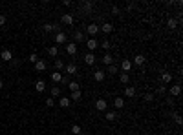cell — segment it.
<instances>
[{
    "label": "cell",
    "instance_id": "1",
    "mask_svg": "<svg viewBox=\"0 0 183 135\" xmlns=\"http://www.w3.org/2000/svg\"><path fill=\"white\" fill-rule=\"evenodd\" d=\"M13 60V55L9 49H2V53H0V62H11Z\"/></svg>",
    "mask_w": 183,
    "mask_h": 135
},
{
    "label": "cell",
    "instance_id": "2",
    "mask_svg": "<svg viewBox=\"0 0 183 135\" xmlns=\"http://www.w3.org/2000/svg\"><path fill=\"white\" fill-rule=\"evenodd\" d=\"M86 33H88V35H90V37L93 38V37H95V35L99 33V26H97V24H88Z\"/></svg>",
    "mask_w": 183,
    "mask_h": 135
},
{
    "label": "cell",
    "instance_id": "3",
    "mask_svg": "<svg viewBox=\"0 0 183 135\" xmlns=\"http://www.w3.org/2000/svg\"><path fill=\"white\" fill-rule=\"evenodd\" d=\"M66 40H68V37H66L64 31H59L55 35V46H57V44H66Z\"/></svg>",
    "mask_w": 183,
    "mask_h": 135
},
{
    "label": "cell",
    "instance_id": "4",
    "mask_svg": "<svg viewBox=\"0 0 183 135\" xmlns=\"http://www.w3.org/2000/svg\"><path fill=\"white\" fill-rule=\"evenodd\" d=\"M42 31L44 33H51V31L59 33V26H57V24H42Z\"/></svg>",
    "mask_w": 183,
    "mask_h": 135
},
{
    "label": "cell",
    "instance_id": "5",
    "mask_svg": "<svg viewBox=\"0 0 183 135\" xmlns=\"http://www.w3.org/2000/svg\"><path fill=\"white\" fill-rule=\"evenodd\" d=\"M81 9H82V13H84V17H86V15L92 13L93 4H92V2H82V4H81Z\"/></svg>",
    "mask_w": 183,
    "mask_h": 135
},
{
    "label": "cell",
    "instance_id": "6",
    "mask_svg": "<svg viewBox=\"0 0 183 135\" xmlns=\"http://www.w3.org/2000/svg\"><path fill=\"white\" fill-rule=\"evenodd\" d=\"M99 31H103L105 35H110V33L113 31V26H112L110 22H105V24H103L101 28H99Z\"/></svg>",
    "mask_w": 183,
    "mask_h": 135
},
{
    "label": "cell",
    "instance_id": "7",
    "mask_svg": "<svg viewBox=\"0 0 183 135\" xmlns=\"http://www.w3.org/2000/svg\"><path fill=\"white\" fill-rule=\"evenodd\" d=\"M106 108H108V102L103 101V99H99V101L95 102V109H97V111H106Z\"/></svg>",
    "mask_w": 183,
    "mask_h": 135
},
{
    "label": "cell",
    "instance_id": "8",
    "mask_svg": "<svg viewBox=\"0 0 183 135\" xmlns=\"http://www.w3.org/2000/svg\"><path fill=\"white\" fill-rule=\"evenodd\" d=\"M66 53L70 55V57H73V55H77V44H73V42L66 44Z\"/></svg>",
    "mask_w": 183,
    "mask_h": 135
},
{
    "label": "cell",
    "instance_id": "9",
    "mask_svg": "<svg viewBox=\"0 0 183 135\" xmlns=\"http://www.w3.org/2000/svg\"><path fill=\"white\" fill-rule=\"evenodd\" d=\"M132 60H123L121 62V69H123V73H130V69H132Z\"/></svg>",
    "mask_w": 183,
    "mask_h": 135
},
{
    "label": "cell",
    "instance_id": "10",
    "mask_svg": "<svg viewBox=\"0 0 183 135\" xmlns=\"http://www.w3.org/2000/svg\"><path fill=\"white\" fill-rule=\"evenodd\" d=\"M49 79L53 81V84H55V82H61V81H62V73L53 69V73H49Z\"/></svg>",
    "mask_w": 183,
    "mask_h": 135
},
{
    "label": "cell",
    "instance_id": "11",
    "mask_svg": "<svg viewBox=\"0 0 183 135\" xmlns=\"http://www.w3.org/2000/svg\"><path fill=\"white\" fill-rule=\"evenodd\" d=\"M86 46H88V49H90V53H92L93 49L99 48V42L95 40V38H88V40H86Z\"/></svg>",
    "mask_w": 183,
    "mask_h": 135
},
{
    "label": "cell",
    "instance_id": "12",
    "mask_svg": "<svg viewBox=\"0 0 183 135\" xmlns=\"http://www.w3.org/2000/svg\"><path fill=\"white\" fill-rule=\"evenodd\" d=\"M169 93H170V97H180V93H181V86H180V84L172 86V88L169 89Z\"/></svg>",
    "mask_w": 183,
    "mask_h": 135
},
{
    "label": "cell",
    "instance_id": "13",
    "mask_svg": "<svg viewBox=\"0 0 183 135\" xmlns=\"http://www.w3.org/2000/svg\"><path fill=\"white\" fill-rule=\"evenodd\" d=\"M105 77H106V73L103 71V69H97V71L93 73V79H95L97 82H103V81H105Z\"/></svg>",
    "mask_w": 183,
    "mask_h": 135
},
{
    "label": "cell",
    "instance_id": "14",
    "mask_svg": "<svg viewBox=\"0 0 183 135\" xmlns=\"http://www.w3.org/2000/svg\"><path fill=\"white\" fill-rule=\"evenodd\" d=\"M59 106H61V108H70V106H72L70 97H61V101H59Z\"/></svg>",
    "mask_w": 183,
    "mask_h": 135
},
{
    "label": "cell",
    "instance_id": "15",
    "mask_svg": "<svg viewBox=\"0 0 183 135\" xmlns=\"http://www.w3.org/2000/svg\"><path fill=\"white\" fill-rule=\"evenodd\" d=\"M103 64H106V66H112L113 64V57H112V53H105V57L101 58Z\"/></svg>",
    "mask_w": 183,
    "mask_h": 135
},
{
    "label": "cell",
    "instance_id": "16",
    "mask_svg": "<svg viewBox=\"0 0 183 135\" xmlns=\"http://www.w3.org/2000/svg\"><path fill=\"white\" fill-rule=\"evenodd\" d=\"M84 62L88 64V66L95 64V55H93V53H86V55H84Z\"/></svg>",
    "mask_w": 183,
    "mask_h": 135
},
{
    "label": "cell",
    "instance_id": "17",
    "mask_svg": "<svg viewBox=\"0 0 183 135\" xmlns=\"http://www.w3.org/2000/svg\"><path fill=\"white\" fill-rule=\"evenodd\" d=\"M125 97H128V99L136 97V88H132V86H126V88H125Z\"/></svg>",
    "mask_w": 183,
    "mask_h": 135
},
{
    "label": "cell",
    "instance_id": "18",
    "mask_svg": "<svg viewBox=\"0 0 183 135\" xmlns=\"http://www.w3.org/2000/svg\"><path fill=\"white\" fill-rule=\"evenodd\" d=\"M73 40H75V42H82V40H84V33H82L81 29H77V31L73 33Z\"/></svg>",
    "mask_w": 183,
    "mask_h": 135
},
{
    "label": "cell",
    "instance_id": "19",
    "mask_svg": "<svg viewBox=\"0 0 183 135\" xmlns=\"http://www.w3.org/2000/svg\"><path fill=\"white\" fill-rule=\"evenodd\" d=\"M113 106H115L117 109H121L123 106H125V99H123V97H115V99H113Z\"/></svg>",
    "mask_w": 183,
    "mask_h": 135
},
{
    "label": "cell",
    "instance_id": "20",
    "mask_svg": "<svg viewBox=\"0 0 183 135\" xmlns=\"http://www.w3.org/2000/svg\"><path fill=\"white\" fill-rule=\"evenodd\" d=\"M70 133L72 135H82V128L79 126V124H73V126L70 128Z\"/></svg>",
    "mask_w": 183,
    "mask_h": 135
},
{
    "label": "cell",
    "instance_id": "21",
    "mask_svg": "<svg viewBox=\"0 0 183 135\" xmlns=\"http://www.w3.org/2000/svg\"><path fill=\"white\" fill-rule=\"evenodd\" d=\"M61 22H62V24H68V26H72V24H73V17H72V15H62V17H61Z\"/></svg>",
    "mask_w": 183,
    "mask_h": 135
},
{
    "label": "cell",
    "instance_id": "22",
    "mask_svg": "<svg viewBox=\"0 0 183 135\" xmlns=\"http://www.w3.org/2000/svg\"><path fill=\"white\" fill-rule=\"evenodd\" d=\"M64 71L70 73V75H75L77 73V66L75 64H68V66H64Z\"/></svg>",
    "mask_w": 183,
    "mask_h": 135
},
{
    "label": "cell",
    "instance_id": "23",
    "mask_svg": "<svg viewBox=\"0 0 183 135\" xmlns=\"http://www.w3.org/2000/svg\"><path fill=\"white\" fill-rule=\"evenodd\" d=\"M117 117H119L117 111H106V115H105V119H106V121H110V122H113Z\"/></svg>",
    "mask_w": 183,
    "mask_h": 135
},
{
    "label": "cell",
    "instance_id": "24",
    "mask_svg": "<svg viewBox=\"0 0 183 135\" xmlns=\"http://www.w3.org/2000/svg\"><path fill=\"white\" fill-rule=\"evenodd\" d=\"M35 89H37L38 93H42L44 89H46V82H44V81H37L35 82Z\"/></svg>",
    "mask_w": 183,
    "mask_h": 135
},
{
    "label": "cell",
    "instance_id": "25",
    "mask_svg": "<svg viewBox=\"0 0 183 135\" xmlns=\"http://www.w3.org/2000/svg\"><path fill=\"white\" fill-rule=\"evenodd\" d=\"M132 64H136V66H143V64H145V57H143V55H136Z\"/></svg>",
    "mask_w": 183,
    "mask_h": 135
},
{
    "label": "cell",
    "instance_id": "26",
    "mask_svg": "<svg viewBox=\"0 0 183 135\" xmlns=\"http://www.w3.org/2000/svg\"><path fill=\"white\" fill-rule=\"evenodd\" d=\"M81 97H82L81 89H75V91H72V97H70V101H79Z\"/></svg>",
    "mask_w": 183,
    "mask_h": 135
},
{
    "label": "cell",
    "instance_id": "27",
    "mask_svg": "<svg viewBox=\"0 0 183 135\" xmlns=\"http://www.w3.org/2000/svg\"><path fill=\"white\" fill-rule=\"evenodd\" d=\"M101 48H103V49H106V53H110V49H112V42H110V40H103V42H101Z\"/></svg>",
    "mask_w": 183,
    "mask_h": 135
},
{
    "label": "cell",
    "instance_id": "28",
    "mask_svg": "<svg viewBox=\"0 0 183 135\" xmlns=\"http://www.w3.org/2000/svg\"><path fill=\"white\" fill-rule=\"evenodd\" d=\"M64 69V62L61 58H55V71H62Z\"/></svg>",
    "mask_w": 183,
    "mask_h": 135
},
{
    "label": "cell",
    "instance_id": "29",
    "mask_svg": "<svg viewBox=\"0 0 183 135\" xmlns=\"http://www.w3.org/2000/svg\"><path fill=\"white\" fill-rule=\"evenodd\" d=\"M49 93H51V99H55V97H59V95H61V88L53 86L51 89H49Z\"/></svg>",
    "mask_w": 183,
    "mask_h": 135
},
{
    "label": "cell",
    "instance_id": "30",
    "mask_svg": "<svg viewBox=\"0 0 183 135\" xmlns=\"http://www.w3.org/2000/svg\"><path fill=\"white\" fill-rule=\"evenodd\" d=\"M48 55H49V57H57V55H59V48L57 46H51V48L48 49Z\"/></svg>",
    "mask_w": 183,
    "mask_h": 135
},
{
    "label": "cell",
    "instance_id": "31",
    "mask_svg": "<svg viewBox=\"0 0 183 135\" xmlns=\"http://www.w3.org/2000/svg\"><path fill=\"white\" fill-rule=\"evenodd\" d=\"M35 69H37V71H44V69H46V62H44V60H38V62L35 64Z\"/></svg>",
    "mask_w": 183,
    "mask_h": 135
},
{
    "label": "cell",
    "instance_id": "32",
    "mask_svg": "<svg viewBox=\"0 0 183 135\" xmlns=\"http://www.w3.org/2000/svg\"><path fill=\"white\" fill-rule=\"evenodd\" d=\"M119 81H121L123 84H126L128 81H130V73H121V75H119Z\"/></svg>",
    "mask_w": 183,
    "mask_h": 135
},
{
    "label": "cell",
    "instance_id": "33",
    "mask_svg": "<svg viewBox=\"0 0 183 135\" xmlns=\"http://www.w3.org/2000/svg\"><path fill=\"white\" fill-rule=\"evenodd\" d=\"M161 81H163V82H172V75L165 71V73L161 75Z\"/></svg>",
    "mask_w": 183,
    "mask_h": 135
},
{
    "label": "cell",
    "instance_id": "34",
    "mask_svg": "<svg viewBox=\"0 0 183 135\" xmlns=\"http://www.w3.org/2000/svg\"><path fill=\"white\" fill-rule=\"evenodd\" d=\"M119 71V68L115 66V64H112V66H108V69H106V73H110V75H113V73H117Z\"/></svg>",
    "mask_w": 183,
    "mask_h": 135
},
{
    "label": "cell",
    "instance_id": "35",
    "mask_svg": "<svg viewBox=\"0 0 183 135\" xmlns=\"http://www.w3.org/2000/svg\"><path fill=\"white\" fill-rule=\"evenodd\" d=\"M167 26H169L170 29H176V26H178V20H176V18H169V22H167Z\"/></svg>",
    "mask_w": 183,
    "mask_h": 135
},
{
    "label": "cell",
    "instance_id": "36",
    "mask_svg": "<svg viewBox=\"0 0 183 135\" xmlns=\"http://www.w3.org/2000/svg\"><path fill=\"white\" fill-rule=\"evenodd\" d=\"M38 60H41V58H38V55H37V53H31V55H29V62H33V64H37Z\"/></svg>",
    "mask_w": 183,
    "mask_h": 135
},
{
    "label": "cell",
    "instance_id": "37",
    "mask_svg": "<svg viewBox=\"0 0 183 135\" xmlns=\"http://www.w3.org/2000/svg\"><path fill=\"white\" fill-rule=\"evenodd\" d=\"M44 102H46V106H48V108H53V106H55V99H51V97L46 99Z\"/></svg>",
    "mask_w": 183,
    "mask_h": 135
},
{
    "label": "cell",
    "instance_id": "38",
    "mask_svg": "<svg viewBox=\"0 0 183 135\" xmlns=\"http://www.w3.org/2000/svg\"><path fill=\"white\" fill-rule=\"evenodd\" d=\"M68 89H70V91H75V89H79V84L77 82H70L68 84Z\"/></svg>",
    "mask_w": 183,
    "mask_h": 135
},
{
    "label": "cell",
    "instance_id": "39",
    "mask_svg": "<svg viewBox=\"0 0 183 135\" xmlns=\"http://www.w3.org/2000/svg\"><path fill=\"white\" fill-rule=\"evenodd\" d=\"M143 99H145V102H152V101H154V95H152V93H145Z\"/></svg>",
    "mask_w": 183,
    "mask_h": 135
},
{
    "label": "cell",
    "instance_id": "40",
    "mask_svg": "<svg viewBox=\"0 0 183 135\" xmlns=\"http://www.w3.org/2000/svg\"><path fill=\"white\" fill-rule=\"evenodd\" d=\"M156 93H157V95H165V93H167V88H165V86H159V88L156 89Z\"/></svg>",
    "mask_w": 183,
    "mask_h": 135
},
{
    "label": "cell",
    "instance_id": "41",
    "mask_svg": "<svg viewBox=\"0 0 183 135\" xmlns=\"http://www.w3.org/2000/svg\"><path fill=\"white\" fill-rule=\"evenodd\" d=\"M61 84H64V86H68V84H70V79H68L66 75H62V81H61Z\"/></svg>",
    "mask_w": 183,
    "mask_h": 135
},
{
    "label": "cell",
    "instance_id": "42",
    "mask_svg": "<svg viewBox=\"0 0 183 135\" xmlns=\"http://www.w3.org/2000/svg\"><path fill=\"white\" fill-rule=\"evenodd\" d=\"M174 121H176L178 124H181V122H183V119H181V115H180V113H176V115H174Z\"/></svg>",
    "mask_w": 183,
    "mask_h": 135
},
{
    "label": "cell",
    "instance_id": "43",
    "mask_svg": "<svg viewBox=\"0 0 183 135\" xmlns=\"http://www.w3.org/2000/svg\"><path fill=\"white\" fill-rule=\"evenodd\" d=\"M119 13H121V9L117 7V6H113V7H112V15H119Z\"/></svg>",
    "mask_w": 183,
    "mask_h": 135
},
{
    "label": "cell",
    "instance_id": "44",
    "mask_svg": "<svg viewBox=\"0 0 183 135\" xmlns=\"http://www.w3.org/2000/svg\"><path fill=\"white\" fill-rule=\"evenodd\" d=\"M4 24H6V17H4V15H0V26H4Z\"/></svg>",
    "mask_w": 183,
    "mask_h": 135
},
{
    "label": "cell",
    "instance_id": "45",
    "mask_svg": "<svg viewBox=\"0 0 183 135\" xmlns=\"http://www.w3.org/2000/svg\"><path fill=\"white\" fill-rule=\"evenodd\" d=\"M62 6H64V7H68V6H72V2H70V0H64Z\"/></svg>",
    "mask_w": 183,
    "mask_h": 135
},
{
    "label": "cell",
    "instance_id": "46",
    "mask_svg": "<svg viewBox=\"0 0 183 135\" xmlns=\"http://www.w3.org/2000/svg\"><path fill=\"white\" fill-rule=\"evenodd\" d=\"M4 88V81H2V79H0V89H2Z\"/></svg>",
    "mask_w": 183,
    "mask_h": 135
},
{
    "label": "cell",
    "instance_id": "47",
    "mask_svg": "<svg viewBox=\"0 0 183 135\" xmlns=\"http://www.w3.org/2000/svg\"><path fill=\"white\" fill-rule=\"evenodd\" d=\"M0 69H2V62H0Z\"/></svg>",
    "mask_w": 183,
    "mask_h": 135
},
{
    "label": "cell",
    "instance_id": "48",
    "mask_svg": "<svg viewBox=\"0 0 183 135\" xmlns=\"http://www.w3.org/2000/svg\"><path fill=\"white\" fill-rule=\"evenodd\" d=\"M0 115H2V111H0Z\"/></svg>",
    "mask_w": 183,
    "mask_h": 135
}]
</instances>
